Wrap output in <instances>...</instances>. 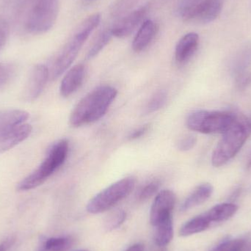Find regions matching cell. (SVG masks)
Listing matches in <instances>:
<instances>
[{
  "label": "cell",
  "mask_w": 251,
  "mask_h": 251,
  "mask_svg": "<svg viewBox=\"0 0 251 251\" xmlns=\"http://www.w3.org/2000/svg\"><path fill=\"white\" fill-rule=\"evenodd\" d=\"M118 95L111 85H100L88 93L75 106L71 113L69 123L81 127L95 123L104 117Z\"/></svg>",
  "instance_id": "6da1fadb"
},
{
  "label": "cell",
  "mask_w": 251,
  "mask_h": 251,
  "mask_svg": "<svg viewBox=\"0 0 251 251\" xmlns=\"http://www.w3.org/2000/svg\"><path fill=\"white\" fill-rule=\"evenodd\" d=\"M100 14L95 13L85 19L78 26L53 61L50 69V78L53 80L57 79L70 68L85 41L100 25Z\"/></svg>",
  "instance_id": "7a4b0ae2"
},
{
  "label": "cell",
  "mask_w": 251,
  "mask_h": 251,
  "mask_svg": "<svg viewBox=\"0 0 251 251\" xmlns=\"http://www.w3.org/2000/svg\"><path fill=\"white\" fill-rule=\"evenodd\" d=\"M69 151V143L66 139L54 143L49 149L41 165L17 184L16 190L28 191L42 185L64 164Z\"/></svg>",
  "instance_id": "3957f363"
},
{
  "label": "cell",
  "mask_w": 251,
  "mask_h": 251,
  "mask_svg": "<svg viewBox=\"0 0 251 251\" xmlns=\"http://www.w3.org/2000/svg\"><path fill=\"white\" fill-rule=\"evenodd\" d=\"M251 133L249 119L242 115H237L233 125L223 133L222 138L212 153V165L219 168L232 159L241 150Z\"/></svg>",
  "instance_id": "277c9868"
},
{
  "label": "cell",
  "mask_w": 251,
  "mask_h": 251,
  "mask_svg": "<svg viewBox=\"0 0 251 251\" xmlns=\"http://www.w3.org/2000/svg\"><path fill=\"white\" fill-rule=\"evenodd\" d=\"M60 0H25V27L29 33L50 30L57 20Z\"/></svg>",
  "instance_id": "5b68a950"
},
{
  "label": "cell",
  "mask_w": 251,
  "mask_h": 251,
  "mask_svg": "<svg viewBox=\"0 0 251 251\" xmlns=\"http://www.w3.org/2000/svg\"><path fill=\"white\" fill-rule=\"evenodd\" d=\"M237 114L226 111L196 110L186 121L187 128L202 134H223L237 119Z\"/></svg>",
  "instance_id": "8992f818"
},
{
  "label": "cell",
  "mask_w": 251,
  "mask_h": 251,
  "mask_svg": "<svg viewBox=\"0 0 251 251\" xmlns=\"http://www.w3.org/2000/svg\"><path fill=\"white\" fill-rule=\"evenodd\" d=\"M136 178L127 176L101 190L90 200L87 211L91 214H100L110 210L129 196L136 185Z\"/></svg>",
  "instance_id": "52a82bcc"
},
{
  "label": "cell",
  "mask_w": 251,
  "mask_h": 251,
  "mask_svg": "<svg viewBox=\"0 0 251 251\" xmlns=\"http://www.w3.org/2000/svg\"><path fill=\"white\" fill-rule=\"evenodd\" d=\"M176 202L175 193L170 190H163L156 195L150 212V223L153 226L172 218L173 211Z\"/></svg>",
  "instance_id": "ba28073f"
},
{
  "label": "cell",
  "mask_w": 251,
  "mask_h": 251,
  "mask_svg": "<svg viewBox=\"0 0 251 251\" xmlns=\"http://www.w3.org/2000/svg\"><path fill=\"white\" fill-rule=\"evenodd\" d=\"M222 0H202L190 13L183 18L184 22L210 23L218 19L222 10Z\"/></svg>",
  "instance_id": "9c48e42d"
},
{
  "label": "cell",
  "mask_w": 251,
  "mask_h": 251,
  "mask_svg": "<svg viewBox=\"0 0 251 251\" xmlns=\"http://www.w3.org/2000/svg\"><path fill=\"white\" fill-rule=\"evenodd\" d=\"M149 11V4H145L118 19L117 22L111 26L113 36L120 38L129 36L143 22Z\"/></svg>",
  "instance_id": "30bf717a"
},
{
  "label": "cell",
  "mask_w": 251,
  "mask_h": 251,
  "mask_svg": "<svg viewBox=\"0 0 251 251\" xmlns=\"http://www.w3.org/2000/svg\"><path fill=\"white\" fill-rule=\"evenodd\" d=\"M50 79V69L44 64L35 66L31 72L29 80L24 91L25 101H35L42 94Z\"/></svg>",
  "instance_id": "8fae6325"
},
{
  "label": "cell",
  "mask_w": 251,
  "mask_h": 251,
  "mask_svg": "<svg viewBox=\"0 0 251 251\" xmlns=\"http://www.w3.org/2000/svg\"><path fill=\"white\" fill-rule=\"evenodd\" d=\"M85 73L86 69L83 64H77L71 68L62 79L60 95L63 97H69L76 92L83 83Z\"/></svg>",
  "instance_id": "7c38bea8"
},
{
  "label": "cell",
  "mask_w": 251,
  "mask_h": 251,
  "mask_svg": "<svg viewBox=\"0 0 251 251\" xmlns=\"http://www.w3.org/2000/svg\"><path fill=\"white\" fill-rule=\"evenodd\" d=\"M199 45V36L196 32H189L177 43L175 50L176 61L184 64L191 59L197 51Z\"/></svg>",
  "instance_id": "4fadbf2b"
},
{
  "label": "cell",
  "mask_w": 251,
  "mask_h": 251,
  "mask_svg": "<svg viewBox=\"0 0 251 251\" xmlns=\"http://www.w3.org/2000/svg\"><path fill=\"white\" fill-rule=\"evenodd\" d=\"M32 127L29 124H22L0 137V153L10 150L26 140L31 133Z\"/></svg>",
  "instance_id": "5bb4252c"
},
{
  "label": "cell",
  "mask_w": 251,
  "mask_h": 251,
  "mask_svg": "<svg viewBox=\"0 0 251 251\" xmlns=\"http://www.w3.org/2000/svg\"><path fill=\"white\" fill-rule=\"evenodd\" d=\"M157 32L156 23L151 20L143 22L132 42V50L135 52H140L146 50L153 41Z\"/></svg>",
  "instance_id": "9a60e30c"
},
{
  "label": "cell",
  "mask_w": 251,
  "mask_h": 251,
  "mask_svg": "<svg viewBox=\"0 0 251 251\" xmlns=\"http://www.w3.org/2000/svg\"><path fill=\"white\" fill-rule=\"evenodd\" d=\"M29 113L22 110H7L0 111V137L17 126L25 124Z\"/></svg>",
  "instance_id": "2e32d148"
},
{
  "label": "cell",
  "mask_w": 251,
  "mask_h": 251,
  "mask_svg": "<svg viewBox=\"0 0 251 251\" xmlns=\"http://www.w3.org/2000/svg\"><path fill=\"white\" fill-rule=\"evenodd\" d=\"M213 193V187L209 183H203L198 186L185 199L181 206V210L186 212L199 206L208 200Z\"/></svg>",
  "instance_id": "e0dca14e"
},
{
  "label": "cell",
  "mask_w": 251,
  "mask_h": 251,
  "mask_svg": "<svg viewBox=\"0 0 251 251\" xmlns=\"http://www.w3.org/2000/svg\"><path fill=\"white\" fill-rule=\"evenodd\" d=\"M238 210V206L234 203H224L216 205L207 212L205 216L211 224L224 222L232 218Z\"/></svg>",
  "instance_id": "ac0fdd59"
},
{
  "label": "cell",
  "mask_w": 251,
  "mask_h": 251,
  "mask_svg": "<svg viewBox=\"0 0 251 251\" xmlns=\"http://www.w3.org/2000/svg\"><path fill=\"white\" fill-rule=\"evenodd\" d=\"M212 224L205 216L204 213L195 217L193 219L187 221L180 228L179 234L181 237H189L193 234L203 232L211 227Z\"/></svg>",
  "instance_id": "d6986e66"
},
{
  "label": "cell",
  "mask_w": 251,
  "mask_h": 251,
  "mask_svg": "<svg viewBox=\"0 0 251 251\" xmlns=\"http://www.w3.org/2000/svg\"><path fill=\"white\" fill-rule=\"evenodd\" d=\"M73 239L70 237H44L38 251H68L72 248Z\"/></svg>",
  "instance_id": "ffe728a7"
},
{
  "label": "cell",
  "mask_w": 251,
  "mask_h": 251,
  "mask_svg": "<svg viewBox=\"0 0 251 251\" xmlns=\"http://www.w3.org/2000/svg\"><path fill=\"white\" fill-rule=\"evenodd\" d=\"M156 227L154 241L156 246L164 248L168 246L174 237V224L173 218L165 220L158 224Z\"/></svg>",
  "instance_id": "44dd1931"
},
{
  "label": "cell",
  "mask_w": 251,
  "mask_h": 251,
  "mask_svg": "<svg viewBox=\"0 0 251 251\" xmlns=\"http://www.w3.org/2000/svg\"><path fill=\"white\" fill-rule=\"evenodd\" d=\"M113 36L111 27L104 28L103 30L100 31L88 50L87 54L88 58L92 59L96 57L108 44Z\"/></svg>",
  "instance_id": "7402d4cb"
},
{
  "label": "cell",
  "mask_w": 251,
  "mask_h": 251,
  "mask_svg": "<svg viewBox=\"0 0 251 251\" xmlns=\"http://www.w3.org/2000/svg\"><path fill=\"white\" fill-rule=\"evenodd\" d=\"M140 0H116L110 7V15L119 19L134 10Z\"/></svg>",
  "instance_id": "603a6c76"
},
{
  "label": "cell",
  "mask_w": 251,
  "mask_h": 251,
  "mask_svg": "<svg viewBox=\"0 0 251 251\" xmlns=\"http://www.w3.org/2000/svg\"><path fill=\"white\" fill-rule=\"evenodd\" d=\"M168 101V93L165 90H160L153 94L149 100L146 107L148 113H154L162 109Z\"/></svg>",
  "instance_id": "cb8c5ba5"
},
{
  "label": "cell",
  "mask_w": 251,
  "mask_h": 251,
  "mask_svg": "<svg viewBox=\"0 0 251 251\" xmlns=\"http://www.w3.org/2000/svg\"><path fill=\"white\" fill-rule=\"evenodd\" d=\"M161 183L159 180H153L145 184L137 194V200L139 201H146L152 196L158 193L160 188Z\"/></svg>",
  "instance_id": "d4e9b609"
},
{
  "label": "cell",
  "mask_w": 251,
  "mask_h": 251,
  "mask_svg": "<svg viewBox=\"0 0 251 251\" xmlns=\"http://www.w3.org/2000/svg\"><path fill=\"white\" fill-rule=\"evenodd\" d=\"M126 218V213L124 210H117L112 213L105 221V228L108 231L116 229L122 225Z\"/></svg>",
  "instance_id": "484cf974"
},
{
  "label": "cell",
  "mask_w": 251,
  "mask_h": 251,
  "mask_svg": "<svg viewBox=\"0 0 251 251\" xmlns=\"http://www.w3.org/2000/svg\"><path fill=\"white\" fill-rule=\"evenodd\" d=\"M246 244V241L243 239L227 240L210 251H242Z\"/></svg>",
  "instance_id": "4316f807"
},
{
  "label": "cell",
  "mask_w": 251,
  "mask_h": 251,
  "mask_svg": "<svg viewBox=\"0 0 251 251\" xmlns=\"http://www.w3.org/2000/svg\"><path fill=\"white\" fill-rule=\"evenodd\" d=\"M16 75V67L11 63H0V88L8 84Z\"/></svg>",
  "instance_id": "83f0119b"
},
{
  "label": "cell",
  "mask_w": 251,
  "mask_h": 251,
  "mask_svg": "<svg viewBox=\"0 0 251 251\" xmlns=\"http://www.w3.org/2000/svg\"><path fill=\"white\" fill-rule=\"evenodd\" d=\"M202 0H180L177 12L183 18L190 13Z\"/></svg>",
  "instance_id": "f1b7e54d"
},
{
  "label": "cell",
  "mask_w": 251,
  "mask_h": 251,
  "mask_svg": "<svg viewBox=\"0 0 251 251\" xmlns=\"http://www.w3.org/2000/svg\"><path fill=\"white\" fill-rule=\"evenodd\" d=\"M197 143V138L193 134L185 136L178 141L177 148L181 151H188L192 150Z\"/></svg>",
  "instance_id": "f546056e"
},
{
  "label": "cell",
  "mask_w": 251,
  "mask_h": 251,
  "mask_svg": "<svg viewBox=\"0 0 251 251\" xmlns=\"http://www.w3.org/2000/svg\"><path fill=\"white\" fill-rule=\"evenodd\" d=\"M9 36V25L4 20H0V51L7 42Z\"/></svg>",
  "instance_id": "4dcf8cb0"
},
{
  "label": "cell",
  "mask_w": 251,
  "mask_h": 251,
  "mask_svg": "<svg viewBox=\"0 0 251 251\" xmlns=\"http://www.w3.org/2000/svg\"><path fill=\"white\" fill-rule=\"evenodd\" d=\"M149 129V125L142 126L136 129L133 130L128 136V139L129 140H137L140 138L142 136L144 135L146 133L148 132Z\"/></svg>",
  "instance_id": "1f68e13d"
},
{
  "label": "cell",
  "mask_w": 251,
  "mask_h": 251,
  "mask_svg": "<svg viewBox=\"0 0 251 251\" xmlns=\"http://www.w3.org/2000/svg\"><path fill=\"white\" fill-rule=\"evenodd\" d=\"M126 251H144V246L141 243H137L128 248Z\"/></svg>",
  "instance_id": "d6a6232c"
},
{
  "label": "cell",
  "mask_w": 251,
  "mask_h": 251,
  "mask_svg": "<svg viewBox=\"0 0 251 251\" xmlns=\"http://www.w3.org/2000/svg\"><path fill=\"white\" fill-rule=\"evenodd\" d=\"M10 246V240H7V241L4 242V243L0 244V251H7L9 246Z\"/></svg>",
  "instance_id": "836d02e7"
},
{
  "label": "cell",
  "mask_w": 251,
  "mask_h": 251,
  "mask_svg": "<svg viewBox=\"0 0 251 251\" xmlns=\"http://www.w3.org/2000/svg\"><path fill=\"white\" fill-rule=\"evenodd\" d=\"M242 251H251V240H250L249 243H246L244 249H243Z\"/></svg>",
  "instance_id": "e575fe53"
},
{
  "label": "cell",
  "mask_w": 251,
  "mask_h": 251,
  "mask_svg": "<svg viewBox=\"0 0 251 251\" xmlns=\"http://www.w3.org/2000/svg\"><path fill=\"white\" fill-rule=\"evenodd\" d=\"M248 168L251 169V156L250 159H249V163H248Z\"/></svg>",
  "instance_id": "d590c367"
},
{
  "label": "cell",
  "mask_w": 251,
  "mask_h": 251,
  "mask_svg": "<svg viewBox=\"0 0 251 251\" xmlns=\"http://www.w3.org/2000/svg\"><path fill=\"white\" fill-rule=\"evenodd\" d=\"M249 123H250L251 128V117L250 119H249Z\"/></svg>",
  "instance_id": "8d00e7d4"
},
{
  "label": "cell",
  "mask_w": 251,
  "mask_h": 251,
  "mask_svg": "<svg viewBox=\"0 0 251 251\" xmlns=\"http://www.w3.org/2000/svg\"><path fill=\"white\" fill-rule=\"evenodd\" d=\"M88 251V250H79V251Z\"/></svg>",
  "instance_id": "74e56055"
}]
</instances>
